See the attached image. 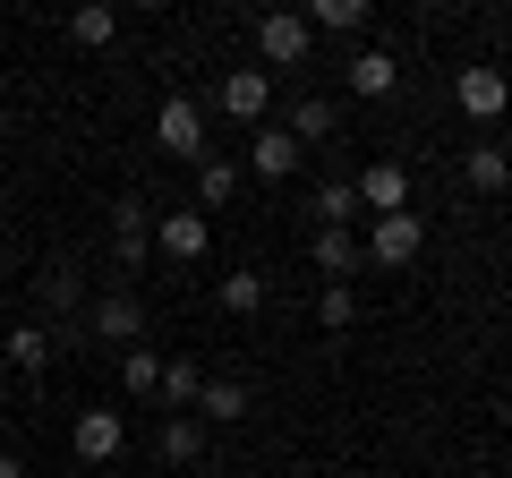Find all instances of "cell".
<instances>
[{"label": "cell", "mask_w": 512, "mask_h": 478, "mask_svg": "<svg viewBox=\"0 0 512 478\" xmlns=\"http://www.w3.org/2000/svg\"><path fill=\"white\" fill-rule=\"evenodd\" d=\"M146 257H154V205L146 197H111V265L137 274Z\"/></svg>", "instance_id": "6da1fadb"}, {"label": "cell", "mask_w": 512, "mask_h": 478, "mask_svg": "<svg viewBox=\"0 0 512 478\" xmlns=\"http://www.w3.org/2000/svg\"><path fill=\"white\" fill-rule=\"evenodd\" d=\"M419 248H427V214H419V205L376 214V231H367V257H376V265H419Z\"/></svg>", "instance_id": "7a4b0ae2"}, {"label": "cell", "mask_w": 512, "mask_h": 478, "mask_svg": "<svg viewBox=\"0 0 512 478\" xmlns=\"http://www.w3.org/2000/svg\"><path fill=\"white\" fill-rule=\"evenodd\" d=\"M154 146H163V154H180V163H205V103L171 94V103L154 111Z\"/></svg>", "instance_id": "3957f363"}, {"label": "cell", "mask_w": 512, "mask_h": 478, "mask_svg": "<svg viewBox=\"0 0 512 478\" xmlns=\"http://www.w3.org/2000/svg\"><path fill=\"white\" fill-rule=\"evenodd\" d=\"M86 333H94V342H128V350H137V342H146V299H137V291H103L86 308Z\"/></svg>", "instance_id": "277c9868"}, {"label": "cell", "mask_w": 512, "mask_h": 478, "mask_svg": "<svg viewBox=\"0 0 512 478\" xmlns=\"http://www.w3.org/2000/svg\"><path fill=\"white\" fill-rule=\"evenodd\" d=\"M308 43H316V26L299 18V9H265V18H256V52L274 60V69H299Z\"/></svg>", "instance_id": "5b68a950"}, {"label": "cell", "mask_w": 512, "mask_h": 478, "mask_svg": "<svg viewBox=\"0 0 512 478\" xmlns=\"http://www.w3.org/2000/svg\"><path fill=\"white\" fill-rule=\"evenodd\" d=\"M120 444H128V419H120V410H77V419H69V453L94 461V470L120 461Z\"/></svg>", "instance_id": "8992f818"}, {"label": "cell", "mask_w": 512, "mask_h": 478, "mask_svg": "<svg viewBox=\"0 0 512 478\" xmlns=\"http://www.w3.org/2000/svg\"><path fill=\"white\" fill-rule=\"evenodd\" d=\"M265 103H274V77H265V69H222V86H214V111H222V120H248V129H256Z\"/></svg>", "instance_id": "52a82bcc"}, {"label": "cell", "mask_w": 512, "mask_h": 478, "mask_svg": "<svg viewBox=\"0 0 512 478\" xmlns=\"http://www.w3.org/2000/svg\"><path fill=\"white\" fill-rule=\"evenodd\" d=\"M453 103L470 111V120H504V103H512V77L495 69V60H478V69H461V77H453Z\"/></svg>", "instance_id": "ba28073f"}, {"label": "cell", "mask_w": 512, "mask_h": 478, "mask_svg": "<svg viewBox=\"0 0 512 478\" xmlns=\"http://www.w3.org/2000/svg\"><path fill=\"white\" fill-rule=\"evenodd\" d=\"M350 188H359V214H402L410 205V171L402 163H367Z\"/></svg>", "instance_id": "9c48e42d"}, {"label": "cell", "mask_w": 512, "mask_h": 478, "mask_svg": "<svg viewBox=\"0 0 512 478\" xmlns=\"http://www.w3.org/2000/svg\"><path fill=\"white\" fill-rule=\"evenodd\" d=\"M205 239H214V231H205L197 205H180V214L154 222V248H163V257H180V265H197V257H205Z\"/></svg>", "instance_id": "30bf717a"}, {"label": "cell", "mask_w": 512, "mask_h": 478, "mask_svg": "<svg viewBox=\"0 0 512 478\" xmlns=\"http://www.w3.org/2000/svg\"><path fill=\"white\" fill-rule=\"evenodd\" d=\"M350 94H367V103H384V94H393V86H402V60H393V52H350Z\"/></svg>", "instance_id": "8fae6325"}, {"label": "cell", "mask_w": 512, "mask_h": 478, "mask_svg": "<svg viewBox=\"0 0 512 478\" xmlns=\"http://www.w3.org/2000/svg\"><path fill=\"white\" fill-rule=\"evenodd\" d=\"M248 171H256V180H291V171H299V137L291 129H256Z\"/></svg>", "instance_id": "7c38bea8"}, {"label": "cell", "mask_w": 512, "mask_h": 478, "mask_svg": "<svg viewBox=\"0 0 512 478\" xmlns=\"http://www.w3.org/2000/svg\"><path fill=\"white\" fill-rule=\"evenodd\" d=\"M0 350H9V368H18V376H43V368L60 359L52 325H9V342H0Z\"/></svg>", "instance_id": "4fadbf2b"}, {"label": "cell", "mask_w": 512, "mask_h": 478, "mask_svg": "<svg viewBox=\"0 0 512 478\" xmlns=\"http://www.w3.org/2000/svg\"><path fill=\"white\" fill-rule=\"evenodd\" d=\"M308 214H316V231H350V222H359V188L350 180H325L308 197Z\"/></svg>", "instance_id": "5bb4252c"}, {"label": "cell", "mask_w": 512, "mask_h": 478, "mask_svg": "<svg viewBox=\"0 0 512 478\" xmlns=\"http://www.w3.org/2000/svg\"><path fill=\"white\" fill-rule=\"evenodd\" d=\"M197 419H248V385H239V376H205V393H197Z\"/></svg>", "instance_id": "9a60e30c"}, {"label": "cell", "mask_w": 512, "mask_h": 478, "mask_svg": "<svg viewBox=\"0 0 512 478\" xmlns=\"http://www.w3.org/2000/svg\"><path fill=\"white\" fill-rule=\"evenodd\" d=\"M461 180H470L478 197H495V188L512 180V154L504 146H470V154H461Z\"/></svg>", "instance_id": "2e32d148"}, {"label": "cell", "mask_w": 512, "mask_h": 478, "mask_svg": "<svg viewBox=\"0 0 512 478\" xmlns=\"http://www.w3.org/2000/svg\"><path fill=\"white\" fill-rule=\"evenodd\" d=\"M239 197V163L231 154H205L197 163V205H231Z\"/></svg>", "instance_id": "e0dca14e"}, {"label": "cell", "mask_w": 512, "mask_h": 478, "mask_svg": "<svg viewBox=\"0 0 512 478\" xmlns=\"http://www.w3.org/2000/svg\"><path fill=\"white\" fill-rule=\"evenodd\" d=\"M367 18H376L367 0H316L308 9V26H325V35H367Z\"/></svg>", "instance_id": "ac0fdd59"}, {"label": "cell", "mask_w": 512, "mask_h": 478, "mask_svg": "<svg viewBox=\"0 0 512 478\" xmlns=\"http://www.w3.org/2000/svg\"><path fill=\"white\" fill-rule=\"evenodd\" d=\"M316 265H325L333 282L359 274V231H316Z\"/></svg>", "instance_id": "d6986e66"}, {"label": "cell", "mask_w": 512, "mask_h": 478, "mask_svg": "<svg viewBox=\"0 0 512 478\" xmlns=\"http://www.w3.org/2000/svg\"><path fill=\"white\" fill-rule=\"evenodd\" d=\"M111 35H120V9H69V43L77 52H103Z\"/></svg>", "instance_id": "ffe728a7"}, {"label": "cell", "mask_w": 512, "mask_h": 478, "mask_svg": "<svg viewBox=\"0 0 512 478\" xmlns=\"http://www.w3.org/2000/svg\"><path fill=\"white\" fill-rule=\"evenodd\" d=\"M197 393H205V368H197V359H163V402H171V410H197Z\"/></svg>", "instance_id": "44dd1931"}, {"label": "cell", "mask_w": 512, "mask_h": 478, "mask_svg": "<svg viewBox=\"0 0 512 478\" xmlns=\"http://www.w3.org/2000/svg\"><path fill=\"white\" fill-rule=\"evenodd\" d=\"M120 385H128V393H163V359H154L146 342H137V350H120Z\"/></svg>", "instance_id": "7402d4cb"}, {"label": "cell", "mask_w": 512, "mask_h": 478, "mask_svg": "<svg viewBox=\"0 0 512 478\" xmlns=\"http://www.w3.org/2000/svg\"><path fill=\"white\" fill-rule=\"evenodd\" d=\"M291 137H299V146H316V137H333V103H325V94H308V103H291Z\"/></svg>", "instance_id": "603a6c76"}, {"label": "cell", "mask_w": 512, "mask_h": 478, "mask_svg": "<svg viewBox=\"0 0 512 478\" xmlns=\"http://www.w3.org/2000/svg\"><path fill=\"white\" fill-rule=\"evenodd\" d=\"M265 308V274H222V316H256Z\"/></svg>", "instance_id": "cb8c5ba5"}, {"label": "cell", "mask_w": 512, "mask_h": 478, "mask_svg": "<svg viewBox=\"0 0 512 478\" xmlns=\"http://www.w3.org/2000/svg\"><path fill=\"white\" fill-rule=\"evenodd\" d=\"M316 316H325V333H350V316H359V291H350V282H325Z\"/></svg>", "instance_id": "d4e9b609"}, {"label": "cell", "mask_w": 512, "mask_h": 478, "mask_svg": "<svg viewBox=\"0 0 512 478\" xmlns=\"http://www.w3.org/2000/svg\"><path fill=\"white\" fill-rule=\"evenodd\" d=\"M205 453V419H171L163 427V461H197Z\"/></svg>", "instance_id": "484cf974"}, {"label": "cell", "mask_w": 512, "mask_h": 478, "mask_svg": "<svg viewBox=\"0 0 512 478\" xmlns=\"http://www.w3.org/2000/svg\"><path fill=\"white\" fill-rule=\"evenodd\" d=\"M0 478H26V470H18V453H0Z\"/></svg>", "instance_id": "4316f807"}]
</instances>
